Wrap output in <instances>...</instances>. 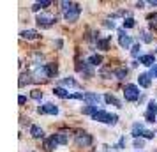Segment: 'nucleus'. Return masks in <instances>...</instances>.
<instances>
[{
	"instance_id": "f257e3e1",
	"label": "nucleus",
	"mask_w": 157,
	"mask_h": 152,
	"mask_svg": "<svg viewBox=\"0 0 157 152\" xmlns=\"http://www.w3.org/2000/svg\"><path fill=\"white\" fill-rule=\"evenodd\" d=\"M64 6V18L67 21H76L79 18V13H81V7L78 4H69V2H62Z\"/></svg>"
},
{
	"instance_id": "f03ea898",
	"label": "nucleus",
	"mask_w": 157,
	"mask_h": 152,
	"mask_svg": "<svg viewBox=\"0 0 157 152\" xmlns=\"http://www.w3.org/2000/svg\"><path fill=\"white\" fill-rule=\"evenodd\" d=\"M124 95H125V101H138L140 99V88L132 83H129L124 88Z\"/></svg>"
},
{
	"instance_id": "7ed1b4c3",
	"label": "nucleus",
	"mask_w": 157,
	"mask_h": 152,
	"mask_svg": "<svg viewBox=\"0 0 157 152\" xmlns=\"http://www.w3.org/2000/svg\"><path fill=\"white\" fill-rule=\"evenodd\" d=\"M83 101L86 103V106H97L101 103V95L95 94V92H86L83 95Z\"/></svg>"
},
{
	"instance_id": "20e7f679",
	"label": "nucleus",
	"mask_w": 157,
	"mask_h": 152,
	"mask_svg": "<svg viewBox=\"0 0 157 152\" xmlns=\"http://www.w3.org/2000/svg\"><path fill=\"white\" fill-rule=\"evenodd\" d=\"M37 111H39L41 115H44V113H48V115H57L58 113V106L51 104V103H46V104H43V106H39Z\"/></svg>"
},
{
	"instance_id": "39448f33",
	"label": "nucleus",
	"mask_w": 157,
	"mask_h": 152,
	"mask_svg": "<svg viewBox=\"0 0 157 152\" xmlns=\"http://www.w3.org/2000/svg\"><path fill=\"white\" fill-rule=\"evenodd\" d=\"M36 21H37V25H41V27H50V25H53V21H57V20L50 14H39Z\"/></svg>"
},
{
	"instance_id": "423d86ee",
	"label": "nucleus",
	"mask_w": 157,
	"mask_h": 152,
	"mask_svg": "<svg viewBox=\"0 0 157 152\" xmlns=\"http://www.w3.org/2000/svg\"><path fill=\"white\" fill-rule=\"evenodd\" d=\"M76 143L79 147H88V145H92V136L86 134V133H79L78 136H76Z\"/></svg>"
},
{
	"instance_id": "0eeeda50",
	"label": "nucleus",
	"mask_w": 157,
	"mask_h": 152,
	"mask_svg": "<svg viewBox=\"0 0 157 152\" xmlns=\"http://www.w3.org/2000/svg\"><path fill=\"white\" fill-rule=\"evenodd\" d=\"M118 43H120L122 48L127 50L129 46H131V43H132V39H131V36H127L124 30H118Z\"/></svg>"
},
{
	"instance_id": "6e6552de",
	"label": "nucleus",
	"mask_w": 157,
	"mask_h": 152,
	"mask_svg": "<svg viewBox=\"0 0 157 152\" xmlns=\"http://www.w3.org/2000/svg\"><path fill=\"white\" fill-rule=\"evenodd\" d=\"M92 119L94 120H97V122H106L108 124V120H109V113L104 111V110H97V111L92 115Z\"/></svg>"
},
{
	"instance_id": "1a4fd4ad",
	"label": "nucleus",
	"mask_w": 157,
	"mask_h": 152,
	"mask_svg": "<svg viewBox=\"0 0 157 152\" xmlns=\"http://www.w3.org/2000/svg\"><path fill=\"white\" fill-rule=\"evenodd\" d=\"M140 64H143V65H155V58H154V55H141L140 57Z\"/></svg>"
},
{
	"instance_id": "9d476101",
	"label": "nucleus",
	"mask_w": 157,
	"mask_h": 152,
	"mask_svg": "<svg viewBox=\"0 0 157 152\" xmlns=\"http://www.w3.org/2000/svg\"><path fill=\"white\" fill-rule=\"evenodd\" d=\"M143 134H145V127H143L141 124H134V126H132V136L138 140V138H141Z\"/></svg>"
},
{
	"instance_id": "9b49d317",
	"label": "nucleus",
	"mask_w": 157,
	"mask_h": 152,
	"mask_svg": "<svg viewBox=\"0 0 157 152\" xmlns=\"http://www.w3.org/2000/svg\"><path fill=\"white\" fill-rule=\"evenodd\" d=\"M57 145H58V142H57V136L53 134L51 138H48V140L44 142V149H46V150H53V149H55Z\"/></svg>"
},
{
	"instance_id": "f8f14e48",
	"label": "nucleus",
	"mask_w": 157,
	"mask_h": 152,
	"mask_svg": "<svg viewBox=\"0 0 157 152\" xmlns=\"http://www.w3.org/2000/svg\"><path fill=\"white\" fill-rule=\"evenodd\" d=\"M138 83L145 88L150 87V74H140V76H138Z\"/></svg>"
},
{
	"instance_id": "ddd939ff",
	"label": "nucleus",
	"mask_w": 157,
	"mask_h": 152,
	"mask_svg": "<svg viewBox=\"0 0 157 152\" xmlns=\"http://www.w3.org/2000/svg\"><path fill=\"white\" fill-rule=\"evenodd\" d=\"M53 94L58 95V97H62V99H67V97H71V94H69V92H67L65 88H62V87H55Z\"/></svg>"
},
{
	"instance_id": "4468645a",
	"label": "nucleus",
	"mask_w": 157,
	"mask_h": 152,
	"mask_svg": "<svg viewBox=\"0 0 157 152\" xmlns=\"http://www.w3.org/2000/svg\"><path fill=\"white\" fill-rule=\"evenodd\" d=\"M30 134H32L34 138H43L44 136V131L41 129L39 126H32V127H30Z\"/></svg>"
},
{
	"instance_id": "2eb2a0df",
	"label": "nucleus",
	"mask_w": 157,
	"mask_h": 152,
	"mask_svg": "<svg viewBox=\"0 0 157 152\" xmlns=\"http://www.w3.org/2000/svg\"><path fill=\"white\" fill-rule=\"evenodd\" d=\"M21 37H23V39H37V37H39V34H37L36 30H23Z\"/></svg>"
},
{
	"instance_id": "dca6fc26",
	"label": "nucleus",
	"mask_w": 157,
	"mask_h": 152,
	"mask_svg": "<svg viewBox=\"0 0 157 152\" xmlns=\"http://www.w3.org/2000/svg\"><path fill=\"white\" fill-rule=\"evenodd\" d=\"M104 101H106L108 104H115V106H122V104H120V101H118L117 97H113L111 94H106V95H104Z\"/></svg>"
},
{
	"instance_id": "f3484780",
	"label": "nucleus",
	"mask_w": 157,
	"mask_h": 152,
	"mask_svg": "<svg viewBox=\"0 0 157 152\" xmlns=\"http://www.w3.org/2000/svg\"><path fill=\"white\" fill-rule=\"evenodd\" d=\"M50 4H51L50 0H43V2H37V4H34V6H32V11H36V13H37V11H39L41 7H48Z\"/></svg>"
},
{
	"instance_id": "a211bd4d",
	"label": "nucleus",
	"mask_w": 157,
	"mask_h": 152,
	"mask_svg": "<svg viewBox=\"0 0 157 152\" xmlns=\"http://www.w3.org/2000/svg\"><path fill=\"white\" fill-rule=\"evenodd\" d=\"M101 62H102V57L101 55H92V57L88 58V64L90 65H99Z\"/></svg>"
},
{
	"instance_id": "6ab92c4d",
	"label": "nucleus",
	"mask_w": 157,
	"mask_h": 152,
	"mask_svg": "<svg viewBox=\"0 0 157 152\" xmlns=\"http://www.w3.org/2000/svg\"><path fill=\"white\" fill-rule=\"evenodd\" d=\"M108 41H109V37H106V39H97V48L99 50H108Z\"/></svg>"
},
{
	"instance_id": "aec40b11",
	"label": "nucleus",
	"mask_w": 157,
	"mask_h": 152,
	"mask_svg": "<svg viewBox=\"0 0 157 152\" xmlns=\"http://www.w3.org/2000/svg\"><path fill=\"white\" fill-rule=\"evenodd\" d=\"M115 76H117L118 80H124V78L127 76V69H124V67H122V69H117V71H115Z\"/></svg>"
},
{
	"instance_id": "412c9836",
	"label": "nucleus",
	"mask_w": 157,
	"mask_h": 152,
	"mask_svg": "<svg viewBox=\"0 0 157 152\" xmlns=\"http://www.w3.org/2000/svg\"><path fill=\"white\" fill-rule=\"evenodd\" d=\"M62 85H65V87H78V83L72 80V78H65V80H62Z\"/></svg>"
},
{
	"instance_id": "4be33fe9",
	"label": "nucleus",
	"mask_w": 157,
	"mask_h": 152,
	"mask_svg": "<svg viewBox=\"0 0 157 152\" xmlns=\"http://www.w3.org/2000/svg\"><path fill=\"white\" fill-rule=\"evenodd\" d=\"M81 111H83V113H86V115H94V113L97 111V106H85Z\"/></svg>"
},
{
	"instance_id": "5701e85b",
	"label": "nucleus",
	"mask_w": 157,
	"mask_h": 152,
	"mask_svg": "<svg viewBox=\"0 0 157 152\" xmlns=\"http://www.w3.org/2000/svg\"><path fill=\"white\" fill-rule=\"evenodd\" d=\"M55 136H57V142L60 145H65L67 143V136H65L64 133H58V134H55Z\"/></svg>"
},
{
	"instance_id": "b1692460",
	"label": "nucleus",
	"mask_w": 157,
	"mask_h": 152,
	"mask_svg": "<svg viewBox=\"0 0 157 152\" xmlns=\"http://www.w3.org/2000/svg\"><path fill=\"white\" fill-rule=\"evenodd\" d=\"M32 99H37V101H41V99H43V92H41V90H32Z\"/></svg>"
},
{
	"instance_id": "393cba45",
	"label": "nucleus",
	"mask_w": 157,
	"mask_h": 152,
	"mask_svg": "<svg viewBox=\"0 0 157 152\" xmlns=\"http://www.w3.org/2000/svg\"><path fill=\"white\" fill-rule=\"evenodd\" d=\"M148 111H150V113H157V103L155 101H150L148 103Z\"/></svg>"
},
{
	"instance_id": "a878e982",
	"label": "nucleus",
	"mask_w": 157,
	"mask_h": 152,
	"mask_svg": "<svg viewBox=\"0 0 157 152\" xmlns=\"http://www.w3.org/2000/svg\"><path fill=\"white\" fill-rule=\"evenodd\" d=\"M124 27H125V29H131V27H134V20H132V18H127V20L124 21Z\"/></svg>"
},
{
	"instance_id": "bb28decb",
	"label": "nucleus",
	"mask_w": 157,
	"mask_h": 152,
	"mask_svg": "<svg viewBox=\"0 0 157 152\" xmlns=\"http://www.w3.org/2000/svg\"><path fill=\"white\" fill-rule=\"evenodd\" d=\"M140 51H141V46H140V44H134V46H132V51H131V53H132L134 57H138V55H140Z\"/></svg>"
},
{
	"instance_id": "cd10ccee",
	"label": "nucleus",
	"mask_w": 157,
	"mask_h": 152,
	"mask_svg": "<svg viewBox=\"0 0 157 152\" xmlns=\"http://www.w3.org/2000/svg\"><path fill=\"white\" fill-rule=\"evenodd\" d=\"M143 145H145V142H143L141 138L140 140H134V149H141Z\"/></svg>"
},
{
	"instance_id": "c85d7f7f",
	"label": "nucleus",
	"mask_w": 157,
	"mask_h": 152,
	"mask_svg": "<svg viewBox=\"0 0 157 152\" xmlns=\"http://www.w3.org/2000/svg\"><path fill=\"white\" fill-rule=\"evenodd\" d=\"M147 120H148V122H154V120H155V113H150V111H147Z\"/></svg>"
},
{
	"instance_id": "c756f323",
	"label": "nucleus",
	"mask_w": 157,
	"mask_h": 152,
	"mask_svg": "<svg viewBox=\"0 0 157 152\" xmlns=\"http://www.w3.org/2000/svg\"><path fill=\"white\" fill-rule=\"evenodd\" d=\"M150 76H152V78H157V64L152 67V71H150Z\"/></svg>"
},
{
	"instance_id": "7c9ffc66",
	"label": "nucleus",
	"mask_w": 157,
	"mask_h": 152,
	"mask_svg": "<svg viewBox=\"0 0 157 152\" xmlns=\"http://www.w3.org/2000/svg\"><path fill=\"white\" fill-rule=\"evenodd\" d=\"M141 39L145 41V43H152V37H150L148 34H143V36H141Z\"/></svg>"
},
{
	"instance_id": "2f4dec72",
	"label": "nucleus",
	"mask_w": 157,
	"mask_h": 152,
	"mask_svg": "<svg viewBox=\"0 0 157 152\" xmlns=\"http://www.w3.org/2000/svg\"><path fill=\"white\" fill-rule=\"evenodd\" d=\"M25 101H27V97H25V95H20V99H18V103H20V104H25Z\"/></svg>"
},
{
	"instance_id": "473e14b6",
	"label": "nucleus",
	"mask_w": 157,
	"mask_h": 152,
	"mask_svg": "<svg viewBox=\"0 0 157 152\" xmlns=\"http://www.w3.org/2000/svg\"><path fill=\"white\" fill-rule=\"evenodd\" d=\"M106 27L108 29H115V23L113 21H106Z\"/></svg>"
},
{
	"instance_id": "72a5a7b5",
	"label": "nucleus",
	"mask_w": 157,
	"mask_h": 152,
	"mask_svg": "<svg viewBox=\"0 0 157 152\" xmlns=\"http://www.w3.org/2000/svg\"><path fill=\"white\" fill-rule=\"evenodd\" d=\"M150 6H157V0H152V2H150Z\"/></svg>"
}]
</instances>
